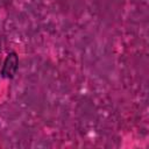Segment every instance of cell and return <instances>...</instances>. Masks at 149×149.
I'll return each mask as SVG.
<instances>
[{"label":"cell","instance_id":"cell-1","mask_svg":"<svg viewBox=\"0 0 149 149\" xmlns=\"http://www.w3.org/2000/svg\"><path fill=\"white\" fill-rule=\"evenodd\" d=\"M17 68H19V57H17L16 52L12 51L6 56L0 73L3 78L10 79L15 76V73L17 71Z\"/></svg>","mask_w":149,"mask_h":149}]
</instances>
